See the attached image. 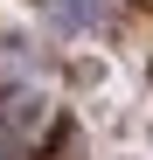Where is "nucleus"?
<instances>
[{
  "label": "nucleus",
  "mask_w": 153,
  "mask_h": 160,
  "mask_svg": "<svg viewBox=\"0 0 153 160\" xmlns=\"http://www.w3.org/2000/svg\"><path fill=\"white\" fill-rule=\"evenodd\" d=\"M97 14H105V0H56V21H63V28H91Z\"/></svg>",
  "instance_id": "1"
}]
</instances>
